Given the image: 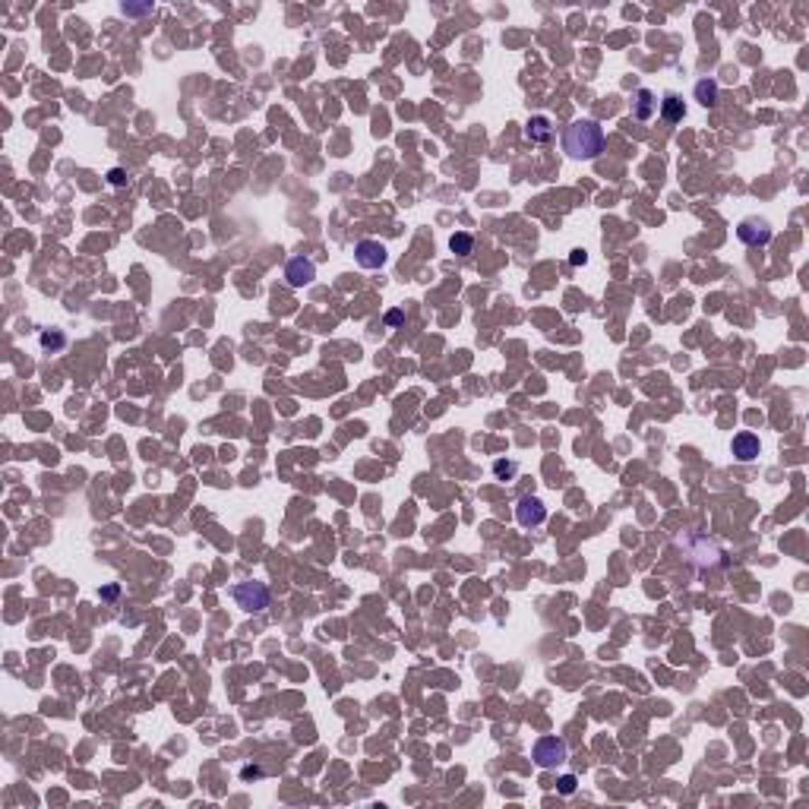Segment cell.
<instances>
[{"mask_svg": "<svg viewBox=\"0 0 809 809\" xmlns=\"http://www.w3.org/2000/svg\"><path fill=\"white\" fill-rule=\"evenodd\" d=\"M532 759L538 768H556L569 759V746L560 737H541L532 750Z\"/></svg>", "mask_w": 809, "mask_h": 809, "instance_id": "obj_3", "label": "cell"}, {"mask_svg": "<svg viewBox=\"0 0 809 809\" xmlns=\"http://www.w3.org/2000/svg\"><path fill=\"white\" fill-rule=\"evenodd\" d=\"M241 778H263V768L260 765H247V768H241Z\"/></svg>", "mask_w": 809, "mask_h": 809, "instance_id": "obj_17", "label": "cell"}, {"mask_svg": "<svg viewBox=\"0 0 809 809\" xmlns=\"http://www.w3.org/2000/svg\"><path fill=\"white\" fill-rule=\"evenodd\" d=\"M120 10H124V13H149V10H152V6H130V4H124V6H120Z\"/></svg>", "mask_w": 809, "mask_h": 809, "instance_id": "obj_21", "label": "cell"}, {"mask_svg": "<svg viewBox=\"0 0 809 809\" xmlns=\"http://www.w3.org/2000/svg\"><path fill=\"white\" fill-rule=\"evenodd\" d=\"M234 604L241 610H247V614H260V610L269 607V588L263 582H241L234 585Z\"/></svg>", "mask_w": 809, "mask_h": 809, "instance_id": "obj_2", "label": "cell"}, {"mask_svg": "<svg viewBox=\"0 0 809 809\" xmlns=\"http://www.w3.org/2000/svg\"><path fill=\"white\" fill-rule=\"evenodd\" d=\"M449 247H452V253L468 256V253L474 250V237H471V234H465V231H455V234L449 237Z\"/></svg>", "mask_w": 809, "mask_h": 809, "instance_id": "obj_13", "label": "cell"}, {"mask_svg": "<svg viewBox=\"0 0 809 809\" xmlns=\"http://www.w3.org/2000/svg\"><path fill=\"white\" fill-rule=\"evenodd\" d=\"M108 178H111V183H114V187H124V183H127V174L120 171V168H114V171L108 174Z\"/></svg>", "mask_w": 809, "mask_h": 809, "instance_id": "obj_18", "label": "cell"}, {"mask_svg": "<svg viewBox=\"0 0 809 809\" xmlns=\"http://www.w3.org/2000/svg\"><path fill=\"white\" fill-rule=\"evenodd\" d=\"M515 471H519L515 461H493V474H500V478H512Z\"/></svg>", "mask_w": 809, "mask_h": 809, "instance_id": "obj_15", "label": "cell"}, {"mask_svg": "<svg viewBox=\"0 0 809 809\" xmlns=\"http://www.w3.org/2000/svg\"><path fill=\"white\" fill-rule=\"evenodd\" d=\"M730 452H733V459H737V461H752V459H759V452H762V443H759L756 433L743 430V433L733 437Z\"/></svg>", "mask_w": 809, "mask_h": 809, "instance_id": "obj_8", "label": "cell"}, {"mask_svg": "<svg viewBox=\"0 0 809 809\" xmlns=\"http://www.w3.org/2000/svg\"><path fill=\"white\" fill-rule=\"evenodd\" d=\"M38 342H42L45 351H60V348L67 345V338L60 335V332H42V338H38Z\"/></svg>", "mask_w": 809, "mask_h": 809, "instance_id": "obj_14", "label": "cell"}, {"mask_svg": "<svg viewBox=\"0 0 809 809\" xmlns=\"http://www.w3.org/2000/svg\"><path fill=\"white\" fill-rule=\"evenodd\" d=\"M604 130L597 120H573V124L563 130V152L569 155V159H579V161H591L597 159V155L604 152Z\"/></svg>", "mask_w": 809, "mask_h": 809, "instance_id": "obj_1", "label": "cell"}, {"mask_svg": "<svg viewBox=\"0 0 809 809\" xmlns=\"http://www.w3.org/2000/svg\"><path fill=\"white\" fill-rule=\"evenodd\" d=\"M355 260L360 269H383L389 253H386V247L379 241H360L355 247Z\"/></svg>", "mask_w": 809, "mask_h": 809, "instance_id": "obj_6", "label": "cell"}, {"mask_svg": "<svg viewBox=\"0 0 809 809\" xmlns=\"http://www.w3.org/2000/svg\"><path fill=\"white\" fill-rule=\"evenodd\" d=\"M658 105H661V117L667 120V124H679V120L686 117V105L677 92H664Z\"/></svg>", "mask_w": 809, "mask_h": 809, "instance_id": "obj_9", "label": "cell"}, {"mask_svg": "<svg viewBox=\"0 0 809 809\" xmlns=\"http://www.w3.org/2000/svg\"><path fill=\"white\" fill-rule=\"evenodd\" d=\"M525 136H528L532 142H547L550 136H553V124H550V117H544V114H534V117H528Z\"/></svg>", "mask_w": 809, "mask_h": 809, "instance_id": "obj_10", "label": "cell"}, {"mask_svg": "<svg viewBox=\"0 0 809 809\" xmlns=\"http://www.w3.org/2000/svg\"><path fill=\"white\" fill-rule=\"evenodd\" d=\"M696 98H699V105L715 108L718 105V83H715V79H699V83H696Z\"/></svg>", "mask_w": 809, "mask_h": 809, "instance_id": "obj_12", "label": "cell"}, {"mask_svg": "<svg viewBox=\"0 0 809 809\" xmlns=\"http://www.w3.org/2000/svg\"><path fill=\"white\" fill-rule=\"evenodd\" d=\"M737 237L746 243V247H765V243L771 241V225H768L765 219H746V222H740Z\"/></svg>", "mask_w": 809, "mask_h": 809, "instance_id": "obj_5", "label": "cell"}, {"mask_svg": "<svg viewBox=\"0 0 809 809\" xmlns=\"http://www.w3.org/2000/svg\"><path fill=\"white\" fill-rule=\"evenodd\" d=\"M585 260H588V256H585L582 250H573V256H569V263H573V266H585Z\"/></svg>", "mask_w": 809, "mask_h": 809, "instance_id": "obj_20", "label": "cell"}, {"mask_svg": "<svg viewBox=\"0 0 809 809\" xmlns=\"http://www.w3.org/2000/svg\"><path fill=\"white\" fill-rule=\"evenodd\" d=\"M402 319H405L402 310H389V314H386V323H389V326H398Z\"/></svg>", "mask_w": 809, "mask_h": 809, "instance_id": "obj_19", "label": "cell"}, {"mask_svg": "<svg viewBox=\"0 0 809 809\" xmlns=\"http://www.w3.org/2000/svg\"><path fill=\"white\" fill-rule=\"evenodd\" d=\"M316 278V266L307 260V256H291L288 266H285V282L291 285V288H304V285H310Z\"/></svg>", "mask_w": 809, "mask_h": 809, "instance_id": "obj_7", "label": "cell"}, {"mask_svg": "<svg viewBox=\"0 0 809 809\" xmlns=\"http://www.w3.org/2000/svg\"><path fill=\"white\" fill-rule=\"evenodd\" d=\"M515 519H519L522 528H538L547 519V506H544L538 496H522L519 506H515Z\"/></svg>", "mask_w": 809, "mask_h": 809, "instance_id": "obj_4", "label": "cell"}, {"mask_svg": "<svg viewBox=\"0 0 809 809\" xmlns=\"http://www.w3.org/2000/svg\"><path fill=\"white\" fill-rule=\"evenodd\" d=\"M655 111H658L655 92H651V89H638L636 92V105H632V117H636V120H648Z\"/></svg>", "mask_w": 809, "mask_h": 809, "instance_id": "obj_11", "label": "cell"}, {"mask_svg": "<svg viewBox=\"0 0 809 809\" xmlns=\"http://www.w3.org/2000/svg\"><path fill=\"white\" fill-rule=\"evenodd\" d=\"M575 784H579L575 774H563V778L556 781V791H560V793H575Z\"/></svg>", "mask_w": 809, "mask_h": 809, "instance_id": "obj_16", "label": "cell"}]
</instances>
